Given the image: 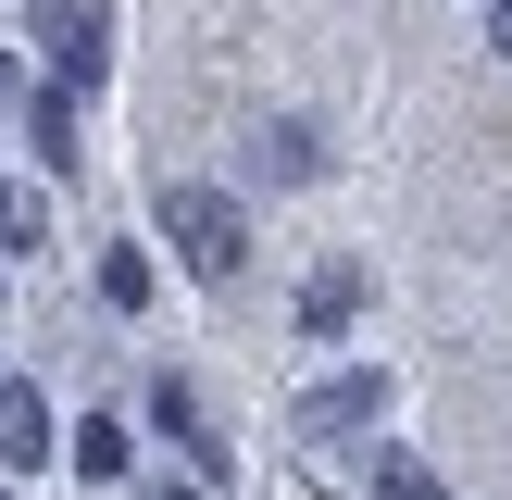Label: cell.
I'll return each instance as SVG.
<instances>
[{
    "instance_id": "6da1fadb",
    "label": "cell",
    "mask_w": 512,
    "mask_h": 500,
    "mask_svg": "<svg viewBox=\"0 0 512 500\" xmlns=\"http://www.w3.org/2000/svg\"><path fill=\"white\" fill-rule=\"evenodd\" d=\"M163 250L200 275V288H238L250 275V213L225 188H163Z\"/></svg>"
},
{
    "instance_id": "7a4b0ae2",
    "label": "cell",
    "mask_w": 512,
    "mask_h": 500,
    "mask_svg": "<svg viewBox=\"0 0 512 500\" xmlns=\"http://www.w3.org/2000/svg\"><path fill=\"white\" fill-rule=\"evenodd\" d=\"M38 463H63V425L25 375H0V475H38Z\"/></svg>"
},
{
    "instance_id": "3957f363",
    "label": "cell",
    "mask_w": 512,
    "mask_h": 500,
    "mask_svg": "<svg viewBox=\"0 0 512 500\" xmlns=\"http://www.w3.org/2000/svg\"><path fill=\"white\" fill-rule=\"evenodd\" d=\"M63 463L88 475V488H125V475H138V438H125V413H88V425L63 438Z\"/></svg>"
},
{
    "instance_id": "277c9868",
    "label": "cell",
    "mask_w": 512,
    "mask_h": 500,
    "mask_svg": "<svg viewBox=\"0 0 512 500\" xmlns=\"http://www.w3.org/2000/svg\"><path fill=\"white\" fill-rule=\"evenodd\" d=\"M375 400H388V375H325V388L300 400V425H313V438H350V425H375Z\"/></svg>"
},
{
    "instance_id": "5b68a950",
    "label": "cell",
    "mask_w": 512,
    "mask_h": 500,
    "mask_svg": "<svg viewBox=\"0 0 512 500\" xmlns=\"http://www.w3.org/2000/svg\"><path fill=\"white\" fill-rule=\"evenodd\" d=\"M25 150H38V175H75V163H88V150H75V100H63V88L25 100Z\"/></svg>"
},
{
    "instance_id": "8992f818",
    "label": "cell",
    "mask_w": 512,
    "mask_h": 500,
    "mask_svg": "<svg viewBox=\"0 0 512 500\" xmlns=\"http://www.w3.org/2000/svg\"><path fill=\"white\" fill-rule=\"evenodd\" d=\"M150 413H163V438L188 450L200 475H225V450H213V425H200V400H188V375H163V388H150Z\"/></svg>"
},
{
    "instance_id": "52a82bcc",
    "label": "cell",
    "mask_w": 512,
    "mask_h": 500,
    "mask_svg": "<svg viewBox=\"0 0 512 500\" xmlns=\"http://www.w3.org/2000/svg\"><path fill=\"white\" fill-rule=\"evenodd\" d=\"M350 313H363V263H325L313 288H300V325H313V338H338Z\"/></svg>"
},
{
    "instance_id": "ba28073f",
    "label": "cell",
    "mask_w": 512,
    "mask_h": 500,
    "mask_svg": "<svg viewBox=\"0 0 512 500\" xmlns=\"http://www.w3.org/2000/svg\"><path fill=\"white\" fill-rule=\"evenodd\" d=\"M263 175H275V188H313V175H325V138H313V125H263Z\"/></svg>"
},
{
    "instance_id": "9c48e42d",
    "label": "cell",
    "mask_w": 512,
    "mask_h": 500,
    "mask_svg": "<svg viewBox=\"0 0 512 500\" xmlns=\"http://www.w3.org/2000/svg\"><path fill=\"white\" fill-rule=\"evenodd\" d=\"M100 300H113V313H150V250H138V238L100 250Z\"/></svg>"
},
{
    "instance_id": "30bf717a",
    "label": "cell",
    "mask_w": 512,
    "mask_h": 500,
    "mask_svg": "<svg viewBox=\"0 0 512 500\" xmlns=\"http://www.w3.org/2000/svg\"><path fill=\"white\" fill-rule=\"evenodd\" d=\"M375 488H388V500H450V488H438V475H425V463H413V450H388V463H375Z\"/></svg>"
},
{
    "instance_id": "8fae6325",
    "label": "cell",
    "mask_w": 512,
    "mask_h": 500,
    "mask_svg": "<svg viewBox=\"0 0 512 500\" xmlns=\"http://www.w3.org/2000/svg\"><path fill=\"white\" fill-rule=\"evenodd\" d=\"M488 50H500V63H512V0H488Z\"/></svg>"
},
{
    "instance_id": "7c38bea8",
    "label": "cell",
    "mask_w": 512,
    "mask_h": 500,
    "mask_svg": "<svg viewBox=\"0 0 512 500\" xmlns=\"http://www.w3.org/2000/svg\"><path fill=\"white\" fill-rule=\"evenodd\" d=\"M150 500H200V488H150Z\"/></svg>"
},
{
    "instance_id": "4fadbf2b",
    "label": "cell",
    "mask_w": 512,
    "mask_h": 500,
    "mask_svg": "<svg viewBox=\"0 0 512 500\" xmlns=\"http://www.w3.org/2000/svg\"><path fill=\"white\" fill-rule=\"evenodd\" d=\"M0 100H13V63H0Z\"/></svg>"
},
{
    "instance_id": "5bb4252c",
    "label": "cell",
    "mask_w": 512,
    "mask_h": 500,
    "mask_svg": "<svg viewBox=\"0 0 512 500\" xmlns=\"http://www.w3.org/2000/svg\"><path fill=\"white\" fill-rule=\"evenodd\" d=\"M0 213H13V200H0Z\"/></svg>"
}]
</instances>
